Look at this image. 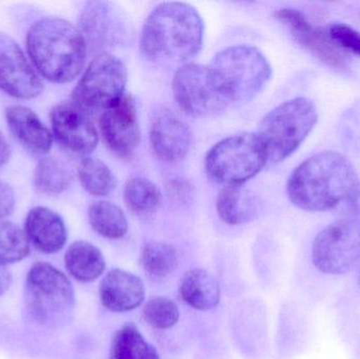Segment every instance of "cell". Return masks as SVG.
Listing matches in <instances>:
<instances>
[{
  "mask_svg": "<svg viewBox=\"0 0 360 359\" xmlns=\"http://www.w3.org/2000/svg\"><path fill=\"white\" fill-rule=\"evenodd\" d=\"M357 183L356 172L348 158L338 152H321L292 173L288 197L300 210L323 212L348 200Z\"/></svg>",
  "mask_w": 360,
  "mask_h": 359,
  "instance_id": "1",
  "label": "cell"
},
{
  "mask_svg": "<svg viewBox=\"0 0 360 359\" xmlns=\"http://www.w3.org/2000/svg\"><path fill=\"white\" fill-rule=\"evenodd\" d=\"M205 25L194 6L184 2H165L146 19L141 51L154 63H188L199 52Z\"/></svg>",
  "mask_w": 360,
  "mask_h": 359,
  "instance_id": "2",
  "label": "cell"
},
{
  "mask_svg": "<svg viewBox=\"0 0 360 359\" xmlns=\"http://www.w3.org/2000/svg\"><path fill=\"white\" fill-rule=\"evenodd\" d=\"M27 50L38 74L49 81H73L86 63L88 46L78 27L56 17L34 23L27 36Z\"/></svg>",
  "mask_w": 360,
  "mask_h": 359,
  "instance_id": "3",
  "label": "cell"
},
{
  "mask_svg": "<svg viewBox=\"0 0 360 359\" xmlns=\"http://www.w3.org/2000/svg\"><path fill=\"white\" fill-rule=\"evenodd\" d=\"M210 71L218 90L229 103L253 99L272 76V67L255 46H234L215 55Z\"/></svg>",
  "mask_w": 360,
  "mask_h": 359,
  "instance_id": "4",
  "label": "cell"
},
{
  "mask_svg": "<svg viewBox=\"0 0 360 359\" xmlns=\"http://www.w3.org/2000/svg\"><path fill=\"white\" fill-rule=\"evenodd\" d=\"M319 120L316 107L304 97L281 103L264 116L256 134L266 150L268 164L287 159L309 136Z\"/></svg>",
  "mask_w": 360,
  "mask_h": 359,
  "instance_id": "5",
  "label": "cell"
},
{
  "mask_svg": "<svg viewBox=\"0 0 360 359\" xmlns=\"http://www.w3.org/2000/svg\"><path fill=\"white\" fill-rule=\"evenodd\" d=\"M268 164L266 150L256 133L222 139L205 156V170L216 183L240 185L255 177Z\"/></svg>",
  "mask_w": 360,
  "mask_h": 359,
  "instance_id": "6",
  "label": "cell"
},
{
  "mask_svg": "<svg viewBox=\"0 0 360 359\" xmlns=\"http://www.w3.org/2000/svg\"><path fill=\"white\" fill-rule=\"evenodd\" d=\"M126 65L110 53H101L86 67L73 91V103L86 113L105 111L124 96Z\"/></svg>",
  "mask_w": 360,
  "mask_h": 359,
  "instance_id": "7",
  "label": "cell"
},
{
  "mask_svg": "<svg viewBox=\"0 0 360 359\" xmlns=\"http://www.w3.org/2000/svg\"><path fill=\"white\" fill-rule=\"evenodd\" d=\"M360 261V221L349 217L321 230L312 244V263L329 275H344Z\"/></svg>",
  "mask_w": 360,
  "mask_h": 359,
  "instance_id": "8",
  "label": "cell"
},
{
  "mask_svg": "<svg viewBox=\"0 0 360 359\" xmlns=\"http://www.w3.org/2000/svg\"><path fill=\"white\" fill-rule=\"evenodd\" d=\"M27 301L36 320L48 322L71 309L74 289L67 276L48 263H37L27 278Z\"/></svg>",
  "mask_w": 360,
  "mask_h": 359,
  "instance_id": "9",
  "label": "cell"
},
{
  "mask_svg": "<svg viewBox=\"0 0 360 359\" xmlns=\"http://www.w3.org/2000/svg\"><path fill=\"white\" fill-rule=\"evenodd\" d=\"M175 100L182 111L194 117L217 115L228 107L209 67L186 63L175 72L172 81Z\"/></svg>",
  "mask_w": 360,
  "mask_h": 359,
  "instance_id": "10",
  "label": "cell"
},
{
  "mask_svg": "<svg viewBox=\"0 0 360 359\" xmlns=\"http://www.w3.org/2000/svg\"><path fill=\"white\" fill-rule=\"evenodd\" d=\"M78 30L88 48L105 50L129 44L132 30L124 13L112 2L89 1L80 11Z\"/></svg>",
  "mask_w": 360,
  "mask_h": 359,
  "instance_id": "11",
  "label": "cell"
},
{
  "mask_svg": "<svg viewBox=\"0 0 360 359\" xmlns=\"http://www.w3.org/2000/svg\"><path fill=\"white\" fill-rule=\"evenodd\" d=\"M0 90L18 99H32L44 91V82L16 41L0 33Z\"/></svg>",
  "mask_w": 360,
  "mask_h": 359,
  "instance_id": "12",
  "label": "cell"
},
{
  "mask_svg": "<svg viewBox=\"0 0 360 359\" xmlns=\"http://www.w3.org/2000/svg\"><path fill=\"white\" fill-rule=\"evenodd\" d=\"M101 135L108 147L120 157H130L141 143V128L136 105L124 96L115 105L103 112L99 120Z\"/></svg>",
  "mask_w": 360,
  "mask_h": 359,
  "instance_id": "13",
  "label": "cell"
},
{
  "mask_svg": "<svg viewBox=\"0 0 360 359\" xmlns=\"http://www.w3.org/2000/svg\"><path fill=\"white\" fill-rule=\"evenodd\" d=\"M51 124L57 141L73 153L88 155L98 145L94 124L74 103H60L53 107Z\"/></svg>",
  "mask_w": 360,
  "mask_h": 359,
  "instance_id": "14",
  "label": "cell"
},
{
  "mask_svg": "<svg viewBox=\"0 0 360 359\" xmlns=\"http://www.w3.org/2000/svg\"><path fill=\"white\" fill-rule=\"evenodd\" d=\"M150 141L158 158L164 162H179L192 147V131L174 111L162 107L152 118Z\"/></svg>",
  "mask_w": 360,
  "mask_h": 359,
  "instance_id": "15",
  "label": "cell"
},
{
  "mask_svg": "<svg viewBox=\"0 0 360 359\" xmlns=\"http://www.w3.org/2000/svg\"><path fill=\"white\" fill-rule=\"evenodd\" d=\"M275 18L289 30L302 46L316 55L321 61L338 69L346 67V59L338 46L302 12L295 8H281L275 12Z\"/></svg>",
  "mask_w": 360,
  "mask_h": 359,
  "instance_id": "16",
  "label": "cell"
},
{
  "mask_svg": "<svg viewBox=\"0 0 360 359\" xmlns=\"http://www.w3.org/2000/svg\"><path fill=\"white\" fill-rule=\"evenodd\" d=\"M25 233L30 244L44 254H54L65 246L68 232L63 218L46 207H35L27 213Z\"/></svg>",
  "mask_w": 360,
  "mask_h": 359,
  "instance_id": "17",
  "label": "cell"
},
{
  "mask_svg": "<svg viewBox=\"0 0 360 359\" xmlns=\"http://www.w3.org/2000/svg\"><path fill=\"white\" fill-rule=\"evenodd\" d=\"M101 301L110 311L128 312L136 309L145 299L141 278L124 270L110 271L99 287Z\"/></svg>",
  "mask_w": 360,
  "mask_h": 359,
  "instance_id": "18",
  "label": "cell"
},
{
  "mask_svg": "<svg viewBox=\"0 0 360 359\" xmlns=\"http://www.w3.org/2000/svg\"><path fill=\"white\" fill-rule=\"evenodd\" d=\"M11 133L29 151L44 155L52 148L53 137L35 112L23 105H12L6 111Z\"/></svg>",
  "mask_w": 360,
  "mask_h": 359,
  "instance_id": "19",
  "label": "cell"
},
{
  "mask_svg": "<svg viewBox=\"0 0 360 359\" xmlns=\"http://www.w3.org/2000/svg\"><path fill=\"white\" fill-rule=\"evenodd\" d=\"M218 215L229 225L250 223L257 217L260 202L253 192L243 185H226L218 194Z\"/></svg>",
  "mask_w": 360,
  "mask_h": 359,
  "instance_id": "20",
  "label": "cell"
},
{
  "mask_svg": "<svg viewBox=\"0 0 360 359\" xmlns=\"http://www.w3.org/2000/svg\"><path fill=\"white\" fill-rule=\"evenodd\" d=\"M179 293L186 305L201 311L213 309L219 303L220 288L217 280L202 269L192 270L184 275Z\"/></svg>",
  "mask_w": 360,
  "mask_h": 359,
  "instance_id": "21",
  "label": "cell"
},
{
  "mask_svg": "<svg viewBox=\"0 0 360 359\" xmlns=\"http://www.w3.org/2000/svg\"><path fill=\"white\" fill-rule=\"evenodd\" d=\"M65 268L75 280L90 282L105 271V261L97 247L84 240L73 242L65 255Z\"/></svg>",
  "mask_w": 360,
  "mask_h": 359,
  "instance_id": "22",
  "label": "cell"
},
{
  "mask_svg": "<svg viewBox=\"0 0 360 359\" xmlns=\"http://www.w3.org/2000/svg\"><path fill=\"white\" fill-rule=\"evenodd\" d=\"M129 210L141 218L153 216L162 206V191L151 181L136 177L128 181L124 192Z\"/></svg>",
  "mask_w": 360,
  "mask_h": 359,
  "instance_id": "23",
  "label": "cell"
},
{
  "mask_svg": "<svg viewBox=\"0 0 360 359\" xmlns=\"http://www.w3.org/2000/svg\"><path fill=\"white\" fill-rule=\"evenodd\" d=\"M110 359H160V355L135 325L126 324L112 339Z\"/></svg>",
  "mask_w": 360,
  "mask_h": 359,
  "instance_id": "24",
  "label": "cell"
},
{
  "mask_svg": "<svg viewBox=\"0 0 360 359\" xmlns=\"http://www.w3.org/2000/svg\"><path fill=\"white\" fill-rule=\"evenodd\" d=\"M89 221L95 232L108 240H120L128 232L124 211L109 202H97L90 207Z\"/></svg>",
  "mask_w": 360,
  "mask_h": 359,
  "instance_id": "25",
  "label": "cell"
},
{
  "mask_svg": "<svg viewBox=\"0 0 360 359\" xmlns=\"http://www.w3.org/2000/svg\"><path fill=\"white\" fill-rule=\"evenodd\" d=\"M141 266L153 280H165L179 267V254L174 247L164 242H147L141 251Z\"/></svg>",
  "mask_w": 360,
  "mask_h": 359,
  "instance_id": "26",
  "label": "cell"
},
{
  "mask_svg": "<svg viewBox=\"0 0 360 359\" xmlns=\"http://www.w3.org/2000/svg\"><path fill=\"white\" fill-rule=\"evenodd\" d=\"M73 173L67 164L55 157H44L38 162L34 173V185L41 193L57 195L71 185Z\"/></svg>",
  "mask_w": 360,
  "mask_h": 359,
  "instance_id": "27",
  "label": "cell"
},
{
  "mask_svg": "<svg viewBox=\"0 0 360 359\" xmlns=\"http://www.w3.org/2000/svg\"><path fill=\"white\" fill-rule=\"evenodd\" d=\"M82 188L97 197L109 195L116 187V178L107 164L96 158L86 157L78 167Z\"/></svg>",
  "mask_w": 360,
  "mask_h": 359,
  "instance_id": "28",
  "label": "cell"
},
{
  "mask_svg": "<svg viewBox=\"0 0 360 359\" xmlns=\"http://www.w3.org/2000/svg\"><path fill=\"white\" fill-rule=\"evenodd\" d=\"M29 253L30 242L25 231L12 221L0 219V263H18Z\"/></svg>",
  "mask_w": 360,
  "mask_h": 359,
  "instance_id": "29",
  "label": "cell"
},
{
  "mask_svg": "<svg viewBox=\"0 0 360 359\" xmlns=\"http://www.w3.org/2000/svg\"><path fill=\"white\" fill-rule=\"evenodd\" d=\"M143 318L153 328L166 330L172 328L179 320V306L168 297L156 296L143 308Z\"/></svg>",
  "mask_w": 360,
  "mask_h": 359,
  "instance_id": "30",
  "label": "cell"
},
{
  "mask_svg": "<svg viewBox=\"0 0 360 359\" xmlns=\"http://www.w3.org/2000/svg\"><path fill=\"white\" fill-rule=\"evenodd\" d=\"M328 36L338 48L360 57V32L346 23H332Z\"/></svg>",
  "mask_w": 360,
  "mask_h": 359,
  "instance_id": "31",
  "label": "cell"
},
{
  "mask_svg": "<svg viewBox=\"0 0 360 359\" xmlns=\"http://www.w3.org/2000/svg\"><path fill=\"white\" fill-rule=\"evenodd\" d=\"M15 193L12 188L0 179V219L10 216L14 211Z\"/></svg>",
  "mask_w": 360,
  "mask_h": 359,
  "instance_id": "32",
  "label": "cell"
},
{
  "mask_svg": "<svg viewBox=\"0 0 360 359\" xmlns=\"http://www.w3.org/2000/svg\"><path fill=\"white\" fill-rule=\"evenodd\" d=\"M349 210H350L351 217L360 221V183H357L354 191L348 198Z\"/></svg>",
  "mask_w": 360,
  "mask_h": 359,
  "instance_id": "33",
  "label": "cell"
},
{
  "mask_svg": "<svg viewBox=\"0 0 360 359\" xmlns=\"http://www.w3.org/2000/svg\"><path fill=\"white\" fill-rule=\"evenodd\" d=\"M12 285V275L6 266L0 263V296L4 294L10 289Z\"/></svg>",
  "mask_w": 360,
  "mask_h": 359,
  "instance_id": "34",
  "label": "cell"
},
{
  "mask_svg": "<svg viewBox=\"0 0 360 359\" xmlns=\"http://www.w3.org/2000/svg\"><path fill=\"white\" fill-rule=\"evenodd\" d=\"M12 149L6 137L0 133V168L10 159Z\"/></svg>",
  "mask_w": 360,
  "mask_h": 359,
  "instance_id": "35",
  "label": "cell"
},
{
  "mask_svg": "<svg viewBox=\"0 0 360 359\" xmlns=\"http://www.w3.org/2000/svg\"><path fill=\"white\" fill-rule=\"evenodd\" d=\"M359 285H360V270H359Z\"/></svg>",
  "mask_w": 360,
  "mask_h": 359,
  "instance_id": "36",
  "label": "cell"
}]
</instances>
